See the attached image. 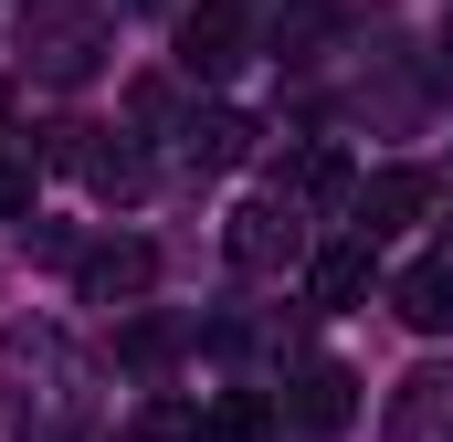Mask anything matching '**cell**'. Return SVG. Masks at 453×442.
<instances>
[{
	"mask_svg": "<svg viewBox=\"0 0 453 442\" xmlns=\"http://www.w3.org/2000/svg\"><path fill=\"white\" fill-rule=\"evenodd\" d=\"M443 53H453V21H443Z\"/></svg>",
	"mask_w": 453,
	"mask_h": 442,
	"instance_id": "cell-17",
	"label": "cell"
},
{
	"mask_svg": "<svg viewBox=\"0 0 453 442\" xmlns=\"http://www.w3.org/2000/svg\"><path fill=\"white\" fill-rule=\"evenodd\" d=\"M274 190H285V201H348V148L306 137L296 158H274Z\"/></svg>",
	"mask_w": 453,
	"mask_h": 442,
	"instance_id": "cell-9",
	"label": "cell"
},
{
	"mask_svg": "<svg viewBox=\"0 0 453 442\" xmlns=\"http://www.w3.org/2000/svg\"><path fill=\"white\" fill-rule=\"evenodd\" d=\"M390 306H401V327L443 337V327H453V253H433V263H401V274H390Z\"/></svg>",
	"mask_w": 453,
	"mask_h": 442,
	"instance_id": "cell-6",
	"label": "cell"
},
{
	"mask_svg": "<svg viewBox=\"0 0 453 442\" xmlns=\"http://www.w3.org/2000/svg\"><path fill=\"white\" fill-rule=\"evenodd\" d=\"M380 285V232H348V242H327L317 263H306V295L317 306H358Z\"/></svg>",
	"mask_w": 453,
	"mask_h": 442,
	"instance_id": "cell-4",
	"label": "cell"
},
{
	"mask_svg": "<svg viewBox=\"0 0 453 442\" xmlns=\"http://www.w3.org/2000/svg\"><path fill=\"white\" fill-rule=\"evenodd\" d=\"M232 64H242V11L232 0H201L180 21V74H232Z\"/></svg>",
	"mask_w": 453,
	"mask_h": 442,
	"instance_id": "cell-5",
	"label": "cell"
},
{
	"mask_svg": "<svg viewBox=\"0 0 453 442\" xmlns=\"http://www.w3.org/2000/svg\"><path fill=\"white\" fill-rule=\"evenodd\" d=\"M180 158H190V169H232V158H253V126H242L232 106H201L190 126H180Z\"/></svg>",
	"mask_w": 453,
	"mask_h": 442,
	"instance_id": "cell-11",
	"label": "cell"
},
{
	"mask_svg": "<svg viewBox=\"0 0 453 442\" xmlns=\"http://www.w3.org/2000/svg\"><path fill=\"white\" fill-rule=\"evenodd\" d=\"M32 190H42V169H32L21 148H0V221H21V211H32Z\"/></svg>",
	"mask_w": 453,
	"mask_h": 442,
	"instance_id": "cell-15",
	"label": "cell"
},
{
	"mask_svg": "<svg viewBox=\"0 0 453 442\" xmlns=\"http://www.w3.org/2000/svg\"><path fill=\"white\" fill-rule=\"evenodd\" d=\"M137 442H201V411L190 400H148L137 411Z\"/></svg>",
	"mask_w": 453,
	"mask_h": 442,
	"instance_id": "cell-14",
	"label": "cell"
},
{
	"mask_svg": "<svg viewBox=\"0 0 453 442\" xmlns=\"http://www.w3.org/2000/svg\"><path fill=\"white\" fill-rule=\"evenodd\" d=\"M274 432H285V411H274L264 390H222L211 422H201V442H274Z\"/></svg>",
	"mask_w": 453,
	"mask_h": 442,
	"instance_id": "cell-12",
	"label": "cell"
},
{
	"mask_svg": "<svg viewBox=\"0 0 453 442\" xmlns=\"http://www.w3.org/2000/svg\"><path fill=\"white\" fill-rule=\"evenodd\" d=\"M116 347H127V369H158V358L180 347V327H169V316H137V327L116 337Z\"/></svg>",
	"mask_w": 453,
	"mask_h": 442,
	"instance_id": "cell-16",
	"label": "cell"
},
{
	"mask_svg": "<svg viewBox=\"0 0 453 442\" xmlns=\"http://www.w3.org/2000/svg\"><path fill=\"white\" fill-rule=\"evenodd\" d=\"M433 211V169H380L358 179V232H401V221Z\"/></svg>",
	"mask_w": 453,
	"mask_h": 442,
	"instance_id": "cell-7",
	"label": "cell"
},
{
	"mask_svg": "<svg viewBox=\"0 0 453 442\" xmlns=\"http://www.w3.org/2000/svg\"><path fill=\"white\" fill-rule=\"evenodd\" d=\"M222 242H232V263H242V274H285V263L306 253V221H296L285 190H264V201H242V211L222 221Z\"/></svg>",
	"mask_w": 453,
	"mask_h": 442,
	"instance_id": "cell-1",
	"label": "cell"
},
{
	"mask_svg": "<svg viewBox=\"0 0 453 442\" xmlns=\"http://www.w3.org/2000/svg\"><path fill=\"white\" fill-rule=\"evenodd\" d=\"M443 253H453V232H443Z\"/></svg>",
	"mask_w": 453,
	"mask_h": 442,
	"instance_id": "cell-18",
	"label": "cell"
},
{
	"mask_svg": "<svg viewBox=\"0 0 453 442\" xmlns=\"http://www.w3.org/2000/svg\"><path fill=\"white\" fill-rule=\"evenodd\" d=\"M74 285H85V306H137V295L158 285V253H148V242H96V253L74 263Z\"/></svg>",
	"mask_w": 453,
	"mask_h": 442,
	"instance_id": "cell-3",
	"label": "cell"
},
{
	"mask_svg": "<svg viewBox=\"0 0 453 442\" xmlns=\"http://www.w3.org/2000/svg\"><path fill=\"white\" fill-rule=\"evenodd\" d=\"M21 32H42V42H53V53H42V74H85V64H96V11H74V0H42Z\"/></svg>",
	"mask_w": 453,
	"mask_h": 442,
	"instance_id": "cell-8",
	"label": "cell"
},
{
	"mask_svg": "<svg viewBox=\"0 0 453 442\" xmlns=\"http://www.w3.org/2000/svg\"><path fill=\"white\" fill-rule=\"evenodd\" d=\"M348 422H358V379H348L338 358H306L296 369V400H285V432L296 442H338Z\"/></svg>",
	"mask_w": 453,
	"mask_h": 442,
	"instance_id": "cell-2",
	"label": "cell"
},
{
	"mask_svg": "<svg viewBox=\"0 0 453 442\" xmlns=\"http://www.w3.org/2000/svg\"><path fill=\"white\" fill-rule=\"evenodd\" d=\"M443 411H453V369H411L401 400H390V442H433Z\"/></svg>",
	"mask_w": 453,
	"mask_h": 442,
	"instance_id": "cell-10",
	"label": "cell"
},
{
	"mask_svg": "<svg viewBox=\"0 0 453 442\" xmlns=\"http://www.w3.org/2000/svg\"><path fill=\"white\" fill-rule=\"evenodd\" d=\"M85 190H96V201H137V190H148V158H137L127 137H96V148H85Z\"/></svg>",
	"mask_w": 453,
	"mask_h": 442,
	"instance_id": "cell-13",
	"label": "cell"
}]
</instances>
